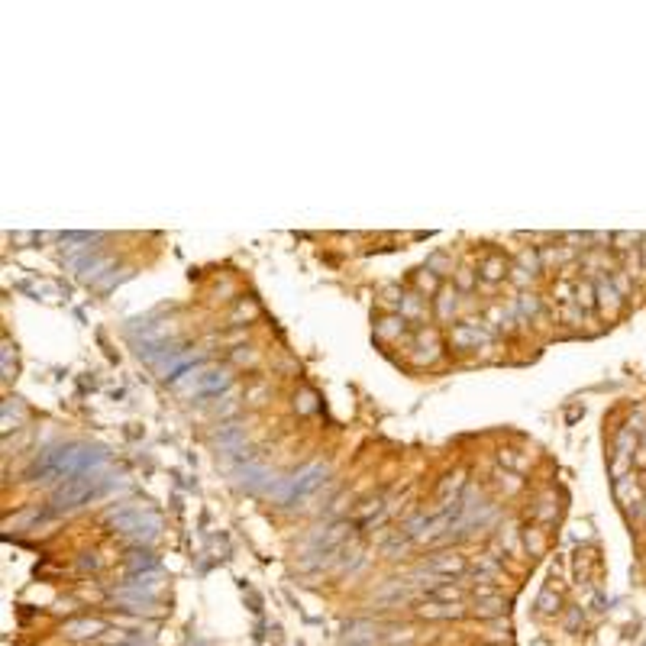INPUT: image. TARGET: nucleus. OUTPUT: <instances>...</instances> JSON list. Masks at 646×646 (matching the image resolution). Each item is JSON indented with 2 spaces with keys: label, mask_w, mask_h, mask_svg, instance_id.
Here are the masks:
<instances>
[{
  "label": "nucleus",
  "mask_w": 646,
  "mask_h": 646,
  "mask_svg": "<svg viewBox=\"0 0 646 646\" xmlns=\"http://www.w3.org/2000/svg\"><path fill=\"white\" fill-rule=\"evenodd\" d=\"M423 618H452V614H459L456 608H446V604H430V608H420Z\"/></svg>",
  "instance_id": "6"
},
{
  "label": "nucleus",
  "mask_w": 646,
  "mask_h": 646,
  "mask_svg": "<svg viewBox=\"0 0 646 646\" xmlns=\"http://www.w3.org/2000/svg\"><path fill=\"white\" fill-rule=\"evenodd\" d=\"M323 482H327V468L323 466L304 468V472H298V475L288 482V498H307L310 491H317Z\"/></svg>",
  "instance_id": "3"
},
{
  "label": "nucleus",
  "mask_w": 646,
  "mask_h": 646,
  "mask_svg": "<svg viewBox=\"0 0 646 646\" xmlns=\"http://www.w3.org/2000/svg\"><path fill=\"white\" fill-rule=\"evenodd\" d=\"M103 630V620H75L65 627V637L71 640H85V637H101Z\"/></svg>",
  "instance_id": "4"
},
{
  "label": "nucleus",
  "mask_w": 646,
  "mask_h": 646,
  "mask_svg": "<svg viewBox=\"0 0 646 646\" xmlns=\"http://www.w3.org/2000/svg\"><path fill=\"white\" fill-rule=\"evenodd\" d=\"M107 462L101 450H91V446H58V450H49L42 459L33 466V475H39L42 482L46 478H78V475H91V468H101Z\"/></svg>",
  "instance_id": "1"
},
{
  "label": "nucleus",
  "mask_w": 646,
  "mask_h": 646,
  "mask_svg": "<svg viewBox=\"0 0 646 646\" xmlns=\"http://www.w3.org/2000/svg\"><path fill=\"white\" fill-rule=\"evenodd\" d=\"M230 384V378H226V372H204L201 378H197V394H216L220 388H226Z\"/></svg>",
  "instance_id": "5"
},
{
  "label": "nucleus",
  "mask_w": 646,
  "mask_h": 646,
  "mask_svg": "<svg viewBox=\"0 0 646 646\" xmlns=\"http://www.w3.org/2000/svg\"><path fill=\"white\" fill-rule=\"evenodd\" d=\"M540 608H543V611H556L553 608V595H543V598H540Z\"/></svg>",
  "instance_id": "7"
},
{
  "label": "nucleus",
  "mask_w": 646,
  "mask_h": 646,
  "mask_svg": "<svg viewBox=\"0 0 646 646\" xmlns=\"http://www.w3.org/2000/svg\"><path fill=\"white\" fill-rule=\"evenodd\" d=\"M94 491H97V478H94V475L68 478L65 485H62L56 495H52V514H62V511H71V507L85 504Z\"/></svg>",
  "instance_id": "2"
}]
</instances>
